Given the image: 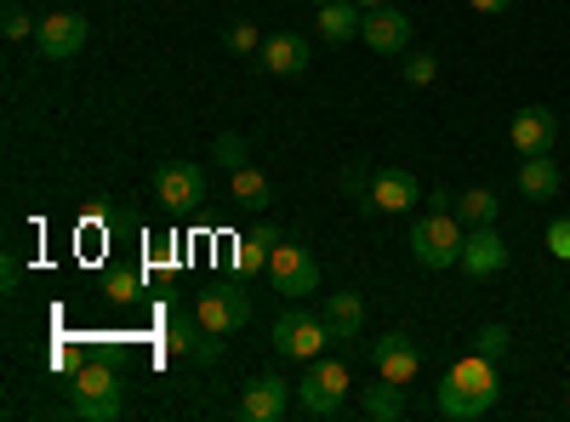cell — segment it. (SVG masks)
Listing matches in <instances>:
<instances>
[{
    "instance_id": "obj_1",
    "label": "cell",
    "mask_w": 570,
    "mask_h": 422,
    "mask_svg": "<svg viewBox=\"0 0 570 422\" xmlns=\"http://www.w3.org/2000/svg\"><path fill=\"white\" fill-rule=\"evenodd\" d=\"M497 400H502L497 360H485V354L456 360V365L445 371L440 394H434V405H440V416H445V422H480V416H491V411H497Z\"/></svg>"
},
{
    "instance_id": "obj_2",
    "label": "cell",
    "mask_w": 570,
    "mask_h": 422,
    "mask_svg": "<svg viewBox=\"0 0 570 422\" xmlns=\"http://www.w3.org/2000/svg\"><path fill=\"white\" fill-rule=\"evenodd\" d=\"M69 411L80 422H120L126 416V394H120V371L109 360H86L69 377Z\"/></svg>"
},
{
    "instance_id": "obj_3",
    "label": "cell",
    "mask_w": 570,
    "mask_h": 422,
    "mask_svg": "<svg viewBox=\"0 0 570 422\" xmlns=\"http://www.w3.org/2000/svg\"><path fill=\"white\" fill-rule=\"evenodd\" d=\"M462 241H468V223L456 212H422L411 223V257L422 268H456L462 263Z\"/></svg>"
},
{
    "instance_id": "obj_4",
    "label": "cell",
    "mask_w": 570,
    "mask_h": 422,
    "mask_svg": "<svg viewBox=\"0 0 570 422\" xmlns=\"http://www.w3.org/2000/svg\"><path fill=\"white\" fill-rule=\"evenodd\" d=\"M268 286H274L285 303H297V297L320 292V263H314V252L297 246V241H279L274 257H268Z\"/></svg>"
},
{
    "instance_id": "obj_5",
    "label": "cell",
    "mask_w": 570,
    "mask_h": 422,
    "mask_svg": "<svg viewBox=\"0 0 570 422\" xmlns=\"http://www.w3.org/2000/svg\"><path fill=\"white\" fill-rule=\"evenodd\" d=\"M155 200H160L166 212H195V206H206V200H212L206 166H195V160H166V166L155 171Z\"/></svg>"
},
{
    "instance_id": "obj_6",
    "label": "cell",
    "mask_w": 570,
    "mask_h": 422,
    "mask_svg": "<svg viewBox=\"0 0 570 422\" xmlns=\"http://www.w3.org/2000/svg\"><path fill=\"white\" fill-rule=\"evenodd\" d=\"M325 343H331V325H325V314H303V308H285L279 320H274V354H285V360H320L325 354Z\"/></svg>"
},
{
    "instance_id": "obj_7",
    "label": "cell",
    "mask_w": 570,
    "mask_h": 422,
    "mask_svg": "<svg viewBox=\"0 0 570 422\" xmlns=\"http://www.w3.org/2000/svg\"><path fill=\"white\" fill-rule=\"evenodd\" d=\"M416 200H422V183H416L405 166H376L371 195L360 200V212H371V217H400V212H416Z\"/></svg>"
},
{
    "instance_id": "obj_8",
    "label": "cell",
    "mask_w": 570,
    "mask_h": 422,
    "mask_svg": "<svg viewBox=\"0 0 570 422\" xmlns=\"http://www.w3.org/2000/svg\"><path fill=\"white\" fill-rule=\"evenodd\" d=\"M166 332H171V349L188 360V365H217L223 354H228V343L212 332V325L195 314V308H171V320H166Z\"/></svg>"
},
{
    "instance_id": "obj_9",
    "label": "cell",
    "mask_w": 570,
    "mask_h": 422,
    "mask_svg": "<svg viewBox=\"0 0 570 422\" xmlns=\"http://www.w3.org/2000/svg\"><path fill=\"white\" fill-rule=\"evenodd\" d=\"M86 35H91V23L80 12H46V18H35V52L46 63H69V58H80Z\"/></svg>"
},
{
    "instance_id": "obj_10",
    "label": "cell",
    "mask_w": 570,
    "mask_h": 422,
    "mask_svg": "<svg viewBox=\"0 0 570 422\" xmlns=\"http://www.w3.org/2000/svg\"><path fill=\"white\" fill-rule=\"evenodd\" d=\"M195 314L212 325L217 337H228V332H240V325L252 320V297L234 286V279H217L212 292H200V303H195Z\"/></svg>"
},
{
    "instance_id": "obj_11",
    "label": "cell",
    "mask_w": 570,
    "mask_h": 422,
    "mask_svg": "<svg viewBox=\"0 0 570 422\" xmlns=\"http://www.w3.org/2000/svg\"><path fill=\"white\" fill-rule=\"evenodd\" d=\"M508 241H502V234H497V223H480V228H468V241H462V274L468 279H491V274H502L508 268Z\"/></svg>"
},
{
    "instance_id": "obj_12",
    "label": "cell",
    "mask_w": 570,
    "mask_h": 422,
    "mask_svg": "<svg viewBox=\"0 0 570 422\" xmlns=\"http://www.w3.org/2000/svg\"><path fill=\"white\" fill-rule=\"evenodd\" d=\"M360 40L371 46V52H383V58H405L411 52V18L394 7V0H389V7H371Z\"/></svg>"
},
{
    "instance_id": "obj_13",
    "label": "cell",
    "mask_w": 570,
    "mask_h": 422,
    "mask_svg": "<svg viewBox=\"0 0 570 422\" xmlns=\"http://www.w3.org/2000/svg\"><path fill=\"white\" fill-rule=\"evenodd\" d=\"M365 354H371V365H376V377H394V383H416V371H422V349H416L411 332L376 337Z\"/></svg>"
},
{
    "instance_id": "obj_14",
    "label": "cell",
    "mask_w": 570,
    "mask_h": 422,
    "mask_svg": "<svg viewBox=\"0 0 570 422\" xmlns=\"http://www.w3.org/2000/svg\"><path fill=\"white\" fill-rule=\"evenodd\" d=\"M285 411H292V383H285V377L263 371V377L246 383V394H240V416L246 422H279Z\"/></svg>"
},
{
    "instance_id": "obj_15",
    "label": "cell",
    "mask_w": 570,
    "mask_h": 422,
    "mask_svg": "<svg viewBox=\"0 0 570 422\" xmlns=\"http://www.w3.org/2000/svg\"><path fill=\"white\" fill-rule=\"evenodd\" d=\"M508 137H513V149H519V155H553V144H559V120H553V109L531 104V109H519V115H513Z\"/></svg>"
},
{
    "instance_id": "obj_16",
    "label": "cell",
    "mask_w": 570,
    "mask_h": 422,
    "mask_svg": "<svg viewBox=\"0 0 570 422\" xmlns=\"http://www.w3.org/2000/svg\"><path fill=\"white\" fill-rule=\"evenodd\" d=\"M263 69H268V75H279V80L308 75V40H303V35H292V29L268 35V40H263Z\"/></svg>"
},
{
    "instance_id": "obj_17",
    "label": "cell",
    "mask_w": 570,
    "mask_h": 422,
    "mask_svg": "<svg viewBox=\"0 0 570 422\" xmlns=\"http://www.w3.org/2000/svg\"><path fill=\"white\" fill-rule=\"evenodd\" d=\"M320 314H325L331 343H337V349H354V337L365 332V303H360V292H331Z\"/></svg>"
},
{
    "instance_id": "obj_18",
    "label": "cell",
    "mask_w": 570,
    "mask_h": 422,
    "mask_svg": "<svg viewBox=\"0 0 570 422\" xmlns=\"http://www.w3.org/2000/svg\"><path fill=\"white\" fill-rule=\"evenodd\" d=\"M314 29H320V40H331V46H348V40L365 29V7H360V0H325V7L314 12Z\"/></svg>"
},
{
    "instance_id": "obj_19",
    "label": "cell",
    "mask_w": 570,
    "mask_h": 422,
    "mask_svg": "<svg viewBox=\"0 0 570 422\" xmlns=\"http://www.w3.org/2000/svg\"><path fill=\"white\" fill-rule=\"evenodd\" d=\"M519 195H525V200H553L559 195V166H553V155H525V160H519Z\"/></svg>"
},
{
    "instance_id": "obj_20",
    "label": "cell",
    "mask_w": 570,
    "mask_h": 422,
    "mask_svg": "<svg viewBox=\"0 0 570 422\" xmlns=\"http://www.w3.org/2000/svg\"><path fill=\"white\" fill-rule=\"evenodd\" d=\"M360 416H371V422H400V416H405V383H394V377L365 383V394H360Z\"/></svg>"
},
{
    "instance_id": "obj_21",
    "label": "cell",
    "mask_w": 570,
    "mask_h": 422,
    "mask_svg": "<svg viewBox=\"0 0 570 422\" xmlns=\"http://www.w3.org/2000/svg\"><path fill=\"white\" fill-rule=\"evenodd\" d=\"M285 241V234L274 228V223H263V228H246L240 234V246H234V268L240 274H257V268H268V257H274V246Z\"/></svg>"
},
{
    "instance_id": "obj_22",
    "label": "cell",
    "mask_w": 570,
    "mask_h": 422,
    "mask_svg": "<svg viewBox=\"0 0 570 422\" xmlns=\"http://www.w3.org/2000/svg\"><path fill=\"white\" fill-rule=\"evenodd\" d=\"M297 411L308 416V422H343L348 416V394H331V389H320V383H297Z\"/></svg>"
},
{
    "instance_id": "obj_23",
    "label": "cell",
    "mask_w": 570,
    "mask_h": 422,
    "mask_svg": "<svg viewBox=\"0 0 570 422\" xmlns=\"http://www.w3.org/2000/svg\"><path fill=\"white\" fill-rule=\"evenodd\" d=\"M228 200H234V206H246V212H263V206L274 200V189H268V177L246 160L240 171H228Z\"/></svg>"
},
{
    "instance_id": "obj_24",
    "label": "cell",
    "mask_w": 570,
    "mask_h": 422,
    "mask_svg": "<svg viewBox=\"0 0 570 422\" xmlns=\"http://www.w3.org/2000/svg\"><path fill=\"white\" fill-rule=\"evenodd\" d=\"M456 217H462L468 228L497 223V217H502V200H497L491 189H462V195H456Z\"/></svg>"
},
{
    "instance_id": "obj_25",
    "label": "cell",
    "mask_w": 570,
    "mask_h": 422,
    "mask_svg": "<svg viewBox=\"0 0 570 422\" xmlns=\"http://www.w3.org/2000/svg\"><path fill=\"white\" fill-rule=\"evenodd\" d=\"M308 383H320V389H331V394H348L354 389V371L343 365V360H308Z\"/></svg>"
},
{
    "instance_id": "obj_26",
    "label": "cell",
    "mask_w": 570,
    "mask_h": 422,
    "mask_svg": "<svg viewBox=\"0 0 570 422\" xmlns=\"http://www.w3.org/2000/svg\"><path fill=\"white\" fill-rule=\"evenodd\" d=\"M434 75H440V58L434 52H405L400 58V80L405 86H434Z\"/></svg>"
},
{
    "instance_id": "obj_27",
    "label": "cell",
    "mask_w": 570,
    "mask_h": 422,
    "mask_svg": "<svg viewBox=\"0 0 570 422\" xmlns=\"http://www.w3.org/2000/svg\"><path fill=\"white\" fill-rule=\"evenodd\" d=\"M508 343H513V332H508V325H480V332H473V354H485V360H502L508 354Z\"/></svg>"
},
{
    "instance_id": "obj_28",
    "label": "cell",
    "mask_w": 570,
    "mask_h": 422,
    "mask_svg": "<svg viewBox=\"0 0 570 422\" xmlns=\"http://www.w3.org/2000/svg\"><path fill=\"white\" fill-rule=\"evenodd\" d=\"M212 155H217V166H223V171H240V166H246V137H240V131H223Z\"/></svg>"
},
{
    "instance_id": "obj_29",
    "label": "cell",
    "mask_w": 570,
    "mask_h": 422,
    "mask_svg": "<svg viewBox=\"0 0 570 422\" xmlns=\"http://www.w3.org/2000/svg\"><path fill=\"white\" fill-rule=\"evenodd\" d=\"M371 177H376V166H365V160H348V166H343V189L354 195V206L371 195Z\"/></svg>"
},
{
    "instance_id": "obj_30",
    "label": "cell",
    "mask_w": 570,
    "mask_h": 422,
    "mask_svg": "<svg viewBox=\"0 0 570 422\" xmlns=\"http://www.w3.org/2000/svg\"><path fill=\"white\" fill-rule=\"evenodd\" d=\"M223 40H228V52H234V58L263 52V40H257V29H252V23H228V35H223Z\"/></svg>"
},
{
    "instance_id": "obj_31",
    "label": "cell",
    "mask_w": 570,
    "mask_h": 422,
    "mask_svg": "<svg viewBox=\"0 0 570 422\" xmlns=\"http://www.w3.org/2000/svg\"><path fill=\"white\" fill-rule=\"evenodd\" d=\"M0 29H7V40H29V35H35V23H29V12L18 7V0H7V12H0Z\"/></svg>"
},
{
    "instance_id": "obj_32",
    "label": "cell",
    "mask_w": 570,
    "mask_h": 422,
    "mask_svg": "<svg viewBox=\"0 0 570 422\" xmlns=\"http://www.w3.org/2000/svg\"><path fill=\"white\" fill-rule=\"evenodd\" d=\"M542 241H548V252H553L559 263H570V217H553Z\"/></svg>"
},
{
    "instance_id": "obj_33",
    "label": "cell",
    "mask_w": 570,
    "mask_h": 422,
    "mask_svg": "<svg viewBox=\"0 0 570 422\" xmlns=\"http://www.w3.org/2000/svg\"><path fill=\"white\" fill-rule=\"evenodd\" d=\"M109 297H115V303H131V297H137V274H120V268H115V274H109Z\"/></svg>"
},
{
    "instance_id": "obj_34",
    "label": "cell",
    "mask_w": 570,
    "mask_h": 422,
    "mask_svg": "<svg viewBox=\"0 0 570 422\" xmlns=\"http://www.w3.org/2000/svg\"><path fill=\"white\" fill-rule=\"evenodd\" d=\"M468 7H473V12H485V18H502L513 0H468Z\"/></svg>"
},
{
    "instance_id": "obj_35",
    "label": "cell",
    "mask_w": 570,
    "mask_h": 422,
    "mask_svg": "<svg viewBox=\"0 0 570 422\" xmlns=\"http://www.w3.org/2000/svg\"><path fill=\"white\" fill-rule=\"evenodd\" d=\"M0 286L18 292V257H12V252H7V263H0Z\"/></svg>"
},
{
    "instance_id": "obj_36",
    "label": "cell",
    "mask_w": 570,
    "mask_h": 422,
    "mask_svg": "<svg viewBox=\"0 0 570 422\" xmlns=\"http://www.w3.org/2000/svg\"><path fill=\"white\" fill-rule=\"evenodd\" d=\"M428 212H456V195H445V189H434V195H428Z\"/></svg>"
},
{
    "instance_id": "obj_37",
    "label": "cell",
    "mask_w": 570,
    "mask_h": 422,
    "mask_svg": "<svg viewBox=\"0 0 570 422\" xmlns=\"http://www.w3.org/2000/svg\"><path fill=\"white\" fill-rule=\"evenodd\" d=\"M360 7H365V12H371V7H389V0H360Z\"/></svg>"
},
{
    "instance_id": "obj_38",
    "label": "cell",
    "mask_w": 570,
    "mask_h": 422,
    "mask_svg": "<svg viewBox=\"0 0 570 422\" xmlns=\"http://www.w3.org/2000/svg\"><path fill=\"white\" fill-rule=\"evenodd\" d=\"M314 7H325V0H314Z\"/></svg>"
}]
</instances>
